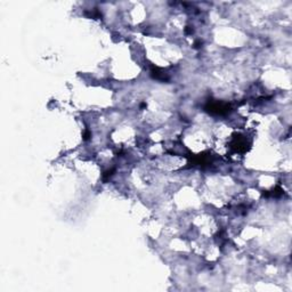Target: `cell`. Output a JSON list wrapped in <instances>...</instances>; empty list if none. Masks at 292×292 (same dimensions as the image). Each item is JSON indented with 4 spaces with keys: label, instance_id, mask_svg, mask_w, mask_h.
<instances>
[{
    "label": "cell",
    "instance_id": "cell-1",
    "mask_svg": "<svg viewBox=\"0 0 292 292\" xmlns=\"http://www.w3.org/2000/svg\"><path fill=\"white\" fill-rule=\"evenodd\" d=\"M207 111H209L210 113H216V114H225L228 112L230 110V105L225 104V103H219V102H215L209 104L207 107Z\"/></svg>",
    "mask_w": 292,
    "mask_h": 292
},
{
    "label": "cell",
    "instance_id": "cell-2",
    "mask_svg": "<svg viewBox=\"0 0 292 292\" xmlns=\"http://www.w3.org/2000/svg\"><path fill=\"white\" fill-rule=\"evenodd\" d=\"M89 137H90L89 131H86V133H84V139H86V140H87V139H89Z\"/></svg>",
    "mask_w": 292,
    "mask_h": 292
}]
</instances>
